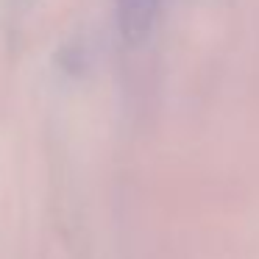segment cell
Instances as JSON below:
<instances>
[{
    "label": "cell",
    "mask_w": 259,
    "mask_h": 259,
    "mask_svg": "<svg viewBox=\"0 0 259 259\" xmlns=\"http://www.w3.org/2000/svg\"><path fill=\"white\" fill-rule=\"evenodd\" d=\"M159 12V0H117L120 34L128 45H140L151 34Z\"/></svg>",
    "instance_id": "cell-1"
}]
</instances>
